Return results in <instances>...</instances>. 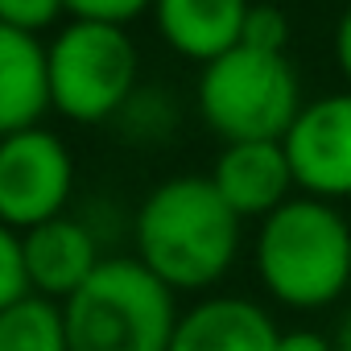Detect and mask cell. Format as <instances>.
Segmentation results:
<instances>
[{"mask_svg": "<svg viewBox=\"0 0 351 351\" xmlns=\"http://www.w3.org/2000/svg\"><path fill=\"white\" fill-rule=\"evenodd\" d=\"M244 219L223 203L211 178L178 173L157 182L132 215V256L173 293L215 289L236 256Z\"/></svg>", "mask_w": 351, "mask_h": 351, "instance_id": "obj_1", "label": "cell"}, {"mask_svg": "<svg viewBox=\"0 0 351 351\" xmlns=\"http://www.w3.org/2000/svg\"><path fill=\"white\" fill-rule=\"evenodd\" d=\"M261 289L285 310H326L351 285V223L335 203L293 195L252 240Z\"/></svg>", "mask_w": 351, "mask_h": 351, "instance_id": "obj_2", "label": "cell"}, {"mask_svg": "<svg viewBox=\"0 0 351 351\" xmlns=\"http://www.w3.org/2000/svg\"><path fill=\"white\" fill-rule=\"evenodd\" d=\"M178 314V293L136 256H104L62 302L71 351H169Z\"/></svg>", "mask_w": 351, "mask_h": 351, "instance_id": "obj_3", "label": "cell"}, {"mask_svg": "<svg viewBox=\"0 0 351 351\" xmlns=\"http://www.w3.org/2000/svg\"><path fill=\"white\" fill-rule=\"evenodd\" d=\"M302 108V83L285 54L236 46L199 75V116L223 145L285 141Z\"/></svg>", "mask_w": 351, "mask_h": 351, "instance_id": "obj_4", "label": "cell"}, {"mask_svg": "<svg viewBox=\"0 0 351 351\" xmlns=\"http://www.w3.org/2000/svg\"><path fill=\"white\" fill-rule=\"evenodd\" d=\"M136 46L120 25L71 21L46 46L50 108L75 124L116 120L136 91Z\"/></svg>", "mask_w": 351, "mask_h": 351, "instance_id": "obj_5", "label": "cell"}, {"mask_svg": "<svg viewBox=\"0 0 351 351\" xmlns=\"http://www.w3.org/2000/svg\"><path fill=\"white\" fill-rule=\"evenodd\" d=\"M75 195V161L58 132L34 124L0 136V223L29 232L66 215Z\"/></svg>", "mask_w": 351, "mask_h": 351, "instance_id": "obj_6", "label": "cell"}, {"mask_svg": "<svg viewBox=\"0 0 351 351\" xmlns=\"http://www.w3.org/2000/svg\"><path fill=\"white\" fill-rule=\"evenodd\" d=\"M281 145L302 195L322 203L351 199V91L306 104Z\"/></svg>", "mask_w": 351, "mask_h": 351, "instance_id": "obj_7", "label": "cell"}, {"mask_svg": "<svg viewBox=\"0 0 351 351\" xmlns=\"http://www.w3.org/2000/svg\"><path fill=\"white\" fill-rule=\"evenodd\" d=\"M21 256H25V277H29V293L50 298V302H66L108 256L99 232L79 219V215H58L50 223H38L29 232H21Z\"/></svg>", "mask_w": 351, "mask_h": 351, "instance_id": "obj_8", "label": "cell"}, {"mask_svg": "<svg viewBox=\"0 0 351 351\" xmlns=\"http://www.w3.org/2000/svg\"><path fill=\"white\" fill-rule=\"evenodd\" d=\"M277 318L240 293H203L178 314L169 351H277Z\"/></svg>", "mask_w": 351, "mask_h": 351, "instance_id": "obj_9", "label": "cell"}, {"mask_svg": "<svg viewBox=\"0 0 351 351\" xmlns=\"http://www.w3.org/2000/svg\"><path fill=\"white\" fill-rule=\"evenodd\" d=\"M223 203L240 219H269L277 207H285L298 191L293 169L281 141H240L223 145L215 157V169L207 173Z\"/></svg>", "mask_w": 351, "mask_h": 351, "instance_id": "obj_10", "label": "cell"}, {"mask_svg": "<svg viewBox=\"0 0 351 351\" xmlns=\"http://www.w3.org/2000/svg\"><path fill=\"white\" fill-rule=\"evenodd\" d=\"M248 9L252 0H153V21L173 54L207 66L240 46Z\"/></svg>", "mask_w": 351, "mask_h": 351, "instance_id": "obj_11", "label": "cell"}, {"mask_svg": "<svg viewBox=\"0 0 351 351\" xmlns=\"http://www.w3.org/2000/svg\"><path fill=\"white\" fill-rule=\"evenodd\" d=\"M50 112L46 46L0 21V136L42 124Z\"/></svg>", "mask_w": 351, "mask_h": 351, "instance_id": "obj_12", "label": "cell"}, {"mask_svg": "<svg viewBox=\"0 0 351 351\" xmlns=\"http://www.w3.org/2000/svg\"><path fill=\"white\" fill-rule=\"evenodd\" d=\"M0 351H71L62 306L29 293L0 310Z\"/></svg>", "mask_w": 351, "mask_h": 351, "instance_id": "obj_13", "label": "cell"}, {"mask_svg": "<svg viewBox=\"0 0 351 351\" xmlns=\"http://www.w3.org/2000/svg\"><path fill=\"white\" fill-rule=\"evenodd\" d=\"M116 124H120L124 136H132V141H161V136L173 132V124H178V108H173V99H169L165 91H157V87H153V91L136 87L132 99L120 108Z\"/></svg>", "mask_w": 351, "mask_h": 351, "instance_id": "obj_14", "label": "cell"}, {"mask_svg": "<svg viewBox=\"0 0 351 351\" xmlns=\"http://www.w3.org/2000/svg\"><path fill=\"white\" fill-rule=\"evenodd\" d=\"M240 46L248 50H265V54H285L289 46V21L277 5L261 0V5L248 9V21H244V34H240Z\"/></svg>", "mask_w": 351, "mask_h": 351, "instance_id": "obj_15", "label": "cell"}, {"mask_svg": "<svg viewBox=\"0 0 351 351\" xmlns=\"http://www.w3.org/2000/svg\"><path fill=\"white\" fill-rule=\"evenodd\" d=\"M29 298V277H25V256H21V232L0 223V310Z\"/></svg>", "mask_w": 351, "mask_h": 351, "instance_id": "obj_16", "label": "cell"}, {"mask_svg": "<svg viewBox=\"0 0 351 351\" xmlns=\"http://www.w3.org/2000/svg\"><path fill=\"white\" fill-rule=\"evenodd\" d=\"M66 13V0H0V21L21 29V34H42Z\"/></svg>", "mask_w": 351, "mask_h": 351, "instance_id": "obj_17", "label": "cell"}, {"mask_svg": "<svg viewBox=\"0 0 351 351\" xmlns=\"http://www.w3.org/2000/svg\"><path fill=\"white\" fill-rule=\"evenodd\" d=\"M145 9H153V0H66V13L75 21H95V25H128Z\"/></svg>", "mask_w": 351, "mask_h": 351, "instance_id": "obj_18", "label": "cell"}, {"mask_svg": "<svg viewBox=\"0 0 351 351\" xmlns=\"http://www.w3.org/2000/svg\"><path fill=\"white\" fill-rule=\"evenodd\" d=\"M277 351H335V339L314 326H289V330H281Z\"/></svg>", "mask_w": 351, "mask_h": 351, "instance_id": "obj_19", "label": "cell"}, {"mask_svg": "<svg viewBox=\"0 0 351 351\" xmlns=\"http://www.w3.org/2000/svg\"><path fill=\"white\" fill-rule=\"evenodd\" d=\"M335 62H339V71H343V79L351 83V9L339 17V25H335Z\"/></svg>", "mask_w": 351, "mask_h": 351, "instance_id": "obj_20", "label": "cell"}, {"mask_svg": "<svg viewBox=\"0 0 351 351\" xmlns=\"http://www.w3.org/2000/svg\"><path fill=\"white\" fill-rule=\"evenodd\" d=\"M335 351H351V310L339 318V326H335Z\"/></svg>", "mask_w": 351, "mask_h": 351, "instance_id": "obj_21", "label": "cell"}]
</instances>
